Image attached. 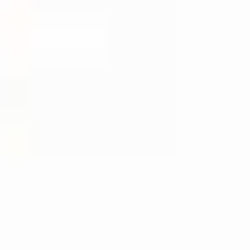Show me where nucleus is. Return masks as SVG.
Returning <instances> with one entry per match:
<instances>
[]
</instances>
